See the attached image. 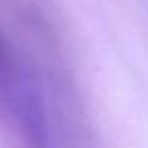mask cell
<instances>
[{
	"label": "cell",
	"instance_id": "1",
	"mask_svg": "<svg viewBox=\"0 0 148 148\" xmlns=\"http://www.w3.org/2000/svg\"><path fill=\"white\" fill-rule=\"evenodd\" d=\"M0 119L24 148H49L43 96L14 46L0 32Z\"/></svg>",
	"mask_w": 148,
	"mask_h": 148
}]
</instances>
